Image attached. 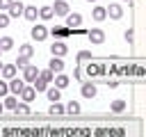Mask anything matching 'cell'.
I'll use <instances>...</instances> for the list:
<instances>
[{
    "label": "cell",
    "mask_w": 146,
    "mask_h": 137,
    "mask_svg": "<svg viewBox=\"0 0 146 137\" xmlns=\"http://www.w3.org/2000/svg\"><path fill=\"white\" fill-rule=\"evenodd\" d=\"M18 55H21V57H27V59H30V57L34 55V48H32L30 43H23V46H21V50H18Z\"/></svg>",
    "instance_id": "22"
},
{
    "label": "cell",
    "mask_w": 146,
    "mask_h": 137,
    "mask_svg": "<svg viewBox=\"0 0 146 137\" xmlns=\"http://www.w3.org/2000/svg\"><path fill=\"white\" fill-rule=\"evenodd\" d=\"M55 87H57V89H64V87H68V75H64V73H57V75H55Z\"/></svg>",
    "instance_id": "19"
},
{
    "label": "cell",
    "mask_w": 146,
    "mask_h": 137,
    "mask_svg": "<svg viewBox=\"0 0 146 137\" xmlns=\"http://www.w3.org/2000/svg\"><path fill=\"white\" fill-rule=\"evenodd\" d=\"M105 11H107L110 18H114V21H119V18L123 16V7H121L119 2H110V5L105 7Z\"/></svg>",
    "instance_id": "4"
},
{
    "label": "cell",
    "mask_w": 146,
    "mask_h": 137,
    "mask_svg": "<svg viewBox=\"0 0 146 137\" xmlns=\"http://www.w3.org/2000/svg\"><path fill=\"white\" fill-rule=\"evenodd\" d=\"M36 78H39L36 66H32V64H30V66H25V68H23V80H25V82H34Z\"/></svg>",
    "instance_id": "9"
},
{
    "label": "cell",
    "mask_w": 146,
    "mask_h": 137,
    "mask_svg": "<svg viewBox=\"0 0 146 137\" xmlns=\"http://www.w3.org/2000/svg\"><path fill=\"white\" fill-rule=\"evenodd\" d=\"M87 37H89V41H91L94 46H100V43H105V32H103L100 27H94V30H89V32H87Z\"/></svg>",
    "instance_id": "2"
},
{
    "label": "cell",
    "mask_w": 146,
    "mask_h": 137,
    "mask_svg": "<svg viewBox=\"0 0 146 137\" xmlns=\"http://www.w3.org/2000/svg\"><path fill=\"white\" fill-rule=\"evenodd\" d=\"M2 112H5V105H2V100H0V114H2Z\"/></svg>",
    "instance_id": "35"
},
{
    "label": "cell",
    "mask_w": 146,
    "mask_h": 137,
    "mask_svg": "<svg viewBox=\"0 0 146 137\" xmlns=\"http://www.w3.org/2000/svg\"><path fill=\"white\" fill-rule=\"evenodd\" d=\"M55 14H52V7L50 5H43L41 9H39V18H43V21H50Z\"/></svg>",
    "instance_id": "18"
},
{
    "label": "cell",
    "mask_w": 146,
    "mask_h": 137,
    "mask_svg": "<svg viewBox=\"0 0 146 137\" xmlns=\"http://www.w3.org/2000/svg\"><path fill=\"white\" fill-rule=\"evenodd\" d=\"M14 0H0V9H9Z\"/></svg>",
    "instance_id": "34"
},
{
    "label": "cell",
    "mask_w": 146,
    "mask_h": 137,
    "mask_svg": "<svg viewBox=\"0 0 146 137\" xmlns=\"http://www.w3.org/2000/svg\"><path fill=\"white\" fill-rule=\"evenodd\" d=\"M0 53H2V50H0Z\"/></svg>",
    "instance_id": "39"
},
{
    "label": "cell",
    "mask_w": 146,
    "mask_h": 137,
    "mask_svg": "<svg viewBox=\"0 0 146 137\" xmlns=\"http://www.w3.org/2000/svg\"><path fill=\"white\" fill-rule=\"evenodd\" d=\"M91 18H94V21H105V18H107L105 7H94V9H91Z\"/></svg>",
    "instance_id": "17"
},
{
    "label": "cell",
    "mask_w": 146,
    "mask_h": 137,
    "mask_svg": "<svg viewBox=\"0 0 146 137\" xmlns=\"http://www.w3.org/2000/svg\"><path fill=\"white\" fill-rule=\"evenodd\" d=\"M87 2H96V0H87Z\"/></svg>",
    "instance_id": "37"
},
{
    "label": "cell",
    "mask_w": 146,
    "mask_h": 137,
    "mask_svg": "<svg viewBox=\"0 0 146 137\" xmlns=\"http://www.w3.org/2000/svg\"><path fill=\"white\" fill-rule=\"evenodd\" d=\"M125 100H121V98H116V100H112V105H110V110L114 112V114H121V112H125Z\"/></svg>",
    "instance_id": "16"
},
{
    "label": "cell",
    "mask_w": 146,
    "mask_h": 137,
    "mask_svg": "<svg viewBox=\"0 0 146 137\" xmlns=\"http://www.w3.org/2000/svg\"><path fill=\"white\" fill-rule=\"evenodd\" d=\"M96 91H98V89H96L94 82H84V84H82V96H84V98H94Z\"/></svg>",
    "instance_id": "12"
},
{
    "label": "cell",
    "mask_w": 146,
    "mask_h": 137,
    "mask_svg": "<svg viewBox=\"0 0 146 137\" xmlns=\"http://www.w3.org/2000/svg\"><path fill=\"white\" fill-rule=\"evenodd\" d=\"M46 96H48L50 103H57V100L62 98V89H57V87H48V89H46Z\"/></svg>",
    "instance_id": "14"
},
{
    "label": "cell",
    "mask_w": 146,
    "mask_h": 137,
    "mask_svg": "<svg viewBox=\"0 0 146 137\" xmlns=\"http://www.w3.org/2000/svg\"><path fill=\"white\" fill-rule=\"evenodd\" d=\"M30 34H32V39H34V41H43V39H46V37L50 34V32H48V30H46L43 25H34Z\"/></svg>",
    "instance_id": "7"
},
{
    "label": "cell",
    "mask_w": 146,
    "mask_h": 137,
    "mask_svg": "<svg viewBox=\"0 0 146 137\" xmlns=\"http://www.w3.org/2000/svg\"><path fill=\"white\" fill-rule=\"evenodd\" d=\"M123 37H125V41H128V43H132V39H135V34H132V30H130V27L125 30V34H123Z\"/></svg>",
    "instance_id": "33"
},
{
    "label": "cell",
    "mask_w": 146,
    "mask_h": 137,
    "mask_svg": "<svg viewBox=\"0 0 146 137\" xmlns=\"http://www.w3.org/2000/svg\"><path fill=\"white\" fill-rule=\"evenodd\" d=\"M7 94H9V84H7L5 80H0V98H5Z\"/></svg>",
    "instance_id": "30"
},
{
    "label": "cell",
    "mask_w": 146,
    "mask_h": 137,
    "mask_svg": "<svg viewBox=\"0 0 146 137\" xmlns=\"http://www.w3.org/2000/svg\"><path fill=\"white\" fill-rule=\"evenodd\" d=\"M14 66H16V68H25V66H30V59H27V57H21V55H18V59L14 62Z\"/></svg>",
    "instance_id": "28"
},
{
    "label": "cell",
    "mask_w": 146,
    "mask_h": 137,
    "mask_svg": "<svg viewBox=\"0 0 146 137\" xmlns=\"http://www.w3.org/2000/svg\"><path fill=\"white\" fill-rule=\"evenodd\" d=\"M36 16H39V9H36V7H25L23 18H27V21H36Z\"/></svg>",
    "instance_id": "20"
},
{
    "label": "cell",
    "mask_w": 146,
    "mask_h": 137,
    "mask_svg": "<svg viewBox=\"0 0 146 137\" xmlns=\"http://www.w3.org/2000/svg\"><path fill=\"white\" fill-rule=\"evenodd\" d=\"M11 46H14V39L11 37H0V50L5 53V50H11Z\"/></svg>",
    "instance_id": "23"
},
{
    "label": "cell",
    "mask_w": 146,
    "mask_h": 137,
    "mask_svg": "<svg viewBox=\"0 0 146 137\" xmlns=\"http://www.w3.org/2000/svg\"><path fill=\"white\" fill-rule=\"evenodd\" d=\"M50 34H52V37H57V39H64V37H68V34H71V30H68V27H52V30H50Z\"/></svg>",
    "instance_id": "21"
},
{
    "label": "cell",
    "mask_w": 146,
    "mask_h": 137,
    "mask_svg": "<svg viewBox=\"0 0 146 137\" xmlns=\"http://www.w3.org/2000/svg\"><path fill=\"white\" fill-rule=\"evenodd\" d=\"M123 2H132V0H123Z\"/></svg>",
    "instance_id": "36"
},
{
    "label": "cell",
    "mask_w": 146,
    "mask_h": 137,
    "mask_svg": "<svg viewBox=\"0 0 146 137\" xmlns=\"http://www.w3.org/2000/svg\"><path fill=\"white\" fill-rule=\"evenodd\" d=\"M14 112H16V114H23V116H27V114H30V103H18Z\"/></svg>",
    "instance_id": "25"
},
{
    "label": "cell",
    "mask_w": 146,
    "mask_h": 137,
    "mask_svg": "<svg viewBox=\"0 0 146 137\" xmlns=\"http://www.w3.org/2000/svg\"><path fill=\"white\" fill-rule=\"evenodd\" d=\"M9 25V14H0V30Z\"/></svg>",
    "instance_id": "32"
},
{
    "label": "cell",
    "mask_w": 146,
    "mask_h": 137,
    "mask_svg": "<svg viewBox=\"0 0 146 137\" xmlns=\"http://www.w3.org/2000/svg\"><path fill=\"white\" fill-rule=\"evenodd\" d=\"M2 105H5V110H16V105H18V98L16 96H11V94H7L5 98H2Z\"/></svg>",
    "instance_id": "15"
},
{
    "label": "cell",
    "mask_w": 146,
    "mask_h": 137,
    "mask_svg": "<svg viewBox=\"0 0 146 137\" xmlns=\"http://www.w3.org/2000/svg\"><path fill=\"white\" fill-rule=\"evenodd\" d=\"M0 71H2V64H0Z\"/></svg>",
    "instance_id": "38"
},
{
    "label": "cell",
    "mask_w": 146,
    "mask_h": 137,
    "mask_svg": "<svg viewBox=\"0 0 146 137\" xmlns=\"http://www.w3.org/2000/svg\"><path fill=\"white\" fill-rule=\"evenodd\" d=\"M66 112H68V114H80V105H78L75 100H71V103L66 105Z\"/></svg>",
    "instance_id": "29"
},
{
    "label": "cell",
    "mask_w": 146,
    "mask_h": 137,
    "mask_svg": "<svg viewBox=\"0 0 146 137\" xmlns=\"http://www.w3.org/2000/svg\"><path fill=\"white\" fill-rule=\"evenodd\" d=\"M7 11H9V18H18V16H23V11H25V5H23L21 0H18V2L14 0V2H11V7H9Z\"/></svg>",
    "instance_id": "5"
},
{
    "label": "cell",
    "mask_w": 146,
    "mask_h": 137,
    "mask_svg": "<svg viewBox=\"0 0 146 137\" xmlns=\"http://www.w3.org/2000/svg\"><path fill=\"white\" fill-rule=\"evenodd\" d=\"M34 96H36L34 87H23V91H21V98H23V103H32V100H34Z\"/></svg>",
    "instance_id": "13"
},
{
    "label": "cell",
    "mask_w": 146,
    "mask_h": 137,
    "mask_svg": "<svg viewBox=\"0 0 146 137\" xmlns=\"http://www.w3.org/2000/svg\"><path fill=\"white\" fill-rule=\"evenodd\" d=\"M32 87H34V91H46V89H48V82L41 80V78H36V80L32 82Z\"/></svg>",
    "instance_id": "24"
},
{
    "label": "cell",
    "mask_w": 146,
    "mask_h": 137,
    "mask_svg": "<svg viewBox=\"0 0 146 137\" xmlns=\"http://www.w3.org/2000/svg\"><path fill=\"white\" fill-rule=\"evenodd\" d=\"M50 53H52V57H64V55L68 53V48H66V43H62V41H55V43L50 46Z\"/></svg>",
    "instance_id": "8"
},
{
    "label": "cell",
    "mask_w": 146,
    "mask_h": 137,
    "mask_svg": "<svg viewBox=\"0 0 146 137\" xmlns=\"http://www.w3.org/2000/svg\"><path fill=\"white\" fill-rule=\"evenodd\" d=\"M64 112H66V107H64V105H62L59 100L50 105V114H64Z\"/></svg>",
    "instance_id": "27"
},
{
    "label": "cell",
    "mask_w": 146,
    "mask_h": 137,
    "mask_svg": "<svg viewBox=\"0 0 146 137\" xmlns=\"http://www.w3.org/2000/svg\"><path fill=\"white\" fill-rule=\"evenodd\" d=\"M50 7H52V14H55V16H68V14H71L66 0H55V5H50Z\"/></svg>",
    "instance_id": "1"
},
{
    "label": "cell",
    "mask_w": 146,
    "mask_h": 137,
    "mask_svg": "<svg viewBox=\"0 0 146 137\" xmlns=\"http://www.w3.org/2000/svg\"><path fill=\"white\" fill-rule=\"evenodd\" d=\"M23 87H25V80H23V78H11V80H9V94H11V96H21Z\"/></svg>",
    "instance_id": "3"
},
{
    "label": "cell",
    "mask_w": 146,
    "mask_h": 137,
    "mask_svg": "<svg viewBox=\"0 0 146 137\" xmlns=\"http://www.w3.org/2000/svg\"><path fill=\"white\" fill-rule=\"evenodd\" d=\"M2 78L5 80H11V78H16V66L14 64H2Z\"/></svg>",
    "instance_id": "11"
},
{
    "label": "cell",
    "mask_w": 146,
    "mask_h": 137,
    "mask_svg": "<svg viewBox=\"0 0 146 137\" xmlns=\"http://www.w3.org/2000/svg\"><path fill=\"white\" fill-rule=\"evenodd\" d=\"M80 25H82V14H75V11H73V14L66 16V27H68V30L80 27Z\"/></svg>",
    "instance_id": "6"
},
{
    "label": "cell",
    "mask_w": 146,
    "mask_h": 137,
    "mask_svg": "<svg viewBox=\"0 0 146 137\" xmlns=\"http://www.w3.org/2000/svg\"><path fill=\"white\" fill-rule=\"evenodd\" d=\"M39 78L46 80V82H50V80H55V73H52L50 68H43V71H39Z\"/></svg>",
    "instance_id": "26"
},
{
    "label": "cell",
    "mask_w": 146,
    "mask_h": 137,
    "mask_svg": "<svg viewBox=\"0 0 146 137\" xmlns=\"http://www.w3.org/2000/svg\"><path fill=\"white\" fill-rule=\"evenodd\" d=\"M48 68H50L52 73H62V71H64V62H62V57H52L50 64H48Z\"/></svg>",
    "instance_id": "10"
},
{
    "label": "cell",
    "mask_w": 146,
    "mask_h": 137,
    "mask_svg": "<svg viewBox=\"0 0 146 137\" xmlns=\"http://www.w3.org/2000/svg\"><path fill=\"white\" fill-rule=\"evenodd\" d=\"M78 59H80V62H84V59H91V53H89V50H80V53H78Z\"/></svg>",
    "instance_id": "31"
}]
</instances>
